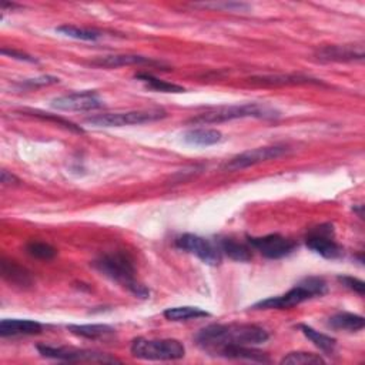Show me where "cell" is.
<instances>
[{
  "label": "cell",
  "mask_w": 365,
  "mask_h": 365,
  "mask_svg": "<svg viewBox=\"0 0 365 365\" xmlns=\"http://www.w3.org/2000/svg\"><path fill=\"white\" fill-rule=\"evenodd\" d=\"M324 358L320 357L318 354H313V352H302V351H297V352H290L287 354L283 359L281 364L283 365H314V364H324Z\"/></svg>",
  "instance_id": "cell-27"
},
{
  "label": "cell",
  "mask_w": 365,
  "mask_h": 365,
  "mask_svg": "<svg viewBox=\"0 0 365 365\" xmlns=\"http://www.w3.org/2000/svg\"><path fill=\"white\" fill-rule=\"evenodd\" d=\"M0 270H2V277L10 284H15L20 288H27L33 284V277L30 271H27L16 261L3 258L2 264H0Z\"/></svg>",
  "instance_id": "cell-16"
},
{
  "label": "cell",
  "mask_w": 365,
  "mask_h": 365,
  "mask_svg": "<svg viewBox=\"0 0 365 365\" xmlns=\"http://www.w3.org/2000/svg\"><path fill=\"white\" fill-rule=\"evenodd\" d=\"M306 242L310 250L328 260L340 258L344 253L343 247L334 240V228L331 224H321L313 228L309 233Z\"/></svg>",
  "instance_id": "cell-10"
},
{
  "label": "cell",
  "mask_w": 365,
  "mask_h": 365,
  "mask_svg": "<svg viewBox=\"0 0 365 365\" xmlns=\"http://www.w3.org/2000/svg\"><path fill=\"white\" fill-rule=\"evenodd\" d=\"M59 83L57 77L53 76H42L38 79H29L20 83L22 87H29V88H33V87H39V86H50V84H56Z\"/></svg>",
  "instance_id": "cell-32"
},
{
  "label": "cell",
  "mask_w": 365,
  "mask_h": 365,
  "mask_svg": "<svg viewBox=\"0 0 365 365\" xmlns=\"http://www.w3.org/2000/svg\"><path fill=\"white\" fill-rule=\"evenodd\" d=\"M26 251L29 256H32L39 260H52L56 257L57 251L54 247H52L47 242L42 241H32L26 246Z\"/></svg>",
  "instance_id": "cell-29"
},
{
  "label": "cell",
  "mask_w": 365,
  "mask_h": 365,
  "mask_svg": "<svg viewBox=\"0 0 365 365\" xmlns=\"http://www.w3.org/2000/svg\"><path fill=\"white\" fill-rule=\"evenodd\" d=\"M43 329L42 324L33 320H2L0 323V336L17 337V336H35Z\"/></svg>",
  "instance_id": "cell-14"
},
{
  "label": "cell",
  "mask_w": 365,
  "mask_h": 365,
  "mask_svg": "<svg viewBox=\"0 0 365 365\" xmlns=\"http://www.w3.org/2000/svg\"><path fill=\"white\" fill-rule=\"evenodd\" d=\"M327 293V283L320 277H307L295 284L288 293L277 297H270L256 302L254 310H287L300 306L301 302L321 297Z\"/></svg>",
  "instance_id": "cell-3"
},
{
  "label": "cell",
  "mask_w": 365,
  "mask_h": 365,
  "mask_svg": "<svg viewBox=\"0 0 365 365\" xmlns=\"http://www.w3.org/2000/svg\"><path fill=\"white\" fill-rule=\"evenodd\" d=\"M104 106L100 96L93 90L76 91L52 100V107L63 111H91Z\"/></svg>",
  "instance_id": "cell-12"
},
{
  "label": "cell",
  "mask_w": 365,
  "mask_h": 365,
  "mask_svg": "<svg viewBox=\"0 0 365 365\" xmlns=\"http://www.w3.org/2000/svg\"><path fill=\"white\" fill-rule=\"evenodd\" d=\"M290 148L287 146H267V147H258L249 151H244L235 157H233L230 162L226 163L224 169L228 171H238L242 169H247L264 162L276 160L284 155H287Z\"/></svg>",
  "instance_id": "cell-9"
},
{
  "label": "cell",
  "mask_w": 365,
  "mask_h": 365,
  "mask_svg": "<svg viewBox=\"0 0 365 365\" xmlns=\"http://www.w3.org/2000/svg\"><path fill=\"white\" fill-rule=\"evenodd\" d=\"M339 281L347 287L348 290L359 294V295H364L365 294V283L355 279V277H350V276H340L339 277Z\"/></svg>",
  "instance_id": "cell-31"
},
{
  "label": "cell",
  "mask_w": 365,
  "mask_h": 365,
  "mask_svg": "<svg viewBox=\"0 0 365 365\" xmlns=\"http://www.w3.org/2000/svg\"><path fill=\"white\" fill-rule=\"evenodd\" d=\"M93 267L109 280L120 284L139 298H148L150 290L136 280L132 260L123 253H110L93 261Z\"/></svg>",
  "instance_id": "cell-2"
},
{
  "label": "cell",
  "mask_w": 365,
  "mask_h": 365,
  "mask_svg": "<svg viewBox=\"0 0 365 365\" xmlns=\"http://www.w3.org/2000/svg\"><path fill=\"white\" fill-rule=\"evenodd\" d=\"M203 8H211V9H224L228 12H246L250 9V5L246 3H238V2H223V3H203L200 5Z\"/></svg>",
  "instance_id": "cell-30"
},
{
  "label": "cell",
  "mask_w": 365,
  "mask_h": 365,
  "mask_svg": "<svg viewBox=\"0 0 365 365\" xmlns=\"http://www.w3.org/2000/svg\"><path fill=\"white\" fill-rule=\"evenodd\" d=\"M22 113L24 114H29V116H33V117H38V118H42V120H49V121H53V123H57L59 126H63L65 129L73 132V133H77V134H81L84 133V130L80 127V126H76L75 123H72V121L63 118V117H59L56 114H50V113H45V111H40V110H23Z\"/></svg>",
  "instance_id": "cell-28"
},
{
  "label": "cell",
  "mask_w": 365,
  "mask_h": 365,
  "mask_svg": "<svg viewBox=\"0 0 365 365\" xmlns=\"http://www.w3.org/2000/svg\"><path fill=\"white\" fill-rule=\"evenodd\" d=\"M0 180H2L5 186H16L20 182V180L15 174L9 173L8 170H2V174H0Z\"/></svg>",
  "instance_id": "cell-34"
},
{
  "label": "cell",
  "mask_w": 365,
  "mask_h": 365,
  "mask_svg": "<svg viewBox=\"0 0 365 365\" xmlns=\"http://www.w3.org/2000/svg\"><path fill=\"white\" fill-rule=\"evenodd\" d=\"M176 246L182 251L196 256L207 265H219L223 260L217 241H211L196 234H182L177 237Z\"/></svg>",
  "instance_id": "cell-7"
},
{
  "label": "cell",
  "mask_w": 365,
  "mask_h": 365,
  "mask_svg": "<svg viewBox=\"0 0 365 365\" xmlns=\"http://www.w3.org/2000/svg\"><path fill=\"white\" fill-rule=\"evenodd\" d=\"M95 66L99 68H109V69H116L121 66H134V65H148V66H159V62H155L148 57L144 56H137V54H113V56H106L100 57L93 62Z\"/></svg>",
  "instance_id": "cell-15"
},
{
  "label": "cell",
  "mask_w": 365,
  "mask_h": 365,
  "mask_svg": "<svg viewBox=\"0 0 365 365\" xmlns=\"http://www.w3.org/2000/svg\"><path fill=\"white\" fill-rule=\"evenodd\" d=\"M328 325L334 329H343V331H350L355 332L364 328L365 320L364 317L352 313H339L336 316H332L328 320Z\"/></svg>",
  "instance_id": "cell-23"
},
{
  "label": "cell",
  "mask_w": 365,
  "mask_h": 365,
  "mask_svg": "<svg viewBox=\"0 0 365 365\" xmlns=\"http://www.w3.org/2000/svg\"><path fill=\"white\" fill-rule=\"evenodd\" d=\"M68 329L77 337L87 339V340H100L110 337L114 334V329L106 324H72L68 325Z\"/></svg>",
  "instance_id": "cell-19"
},
{
  "label": "cell",
  "mask_w": 365,
  "mask_h": 365,
  "mask_svg": "<svg viewBox=\"0 0 365 365\" xmlns=\"http://www.w3.org/2000/svg\"><path fill=\"white\" fill-rule=\"evenodd\" d=\"M298 328L301 329L304 336H306L317 348H320L327 355H331L334 351H336L337 341L331 339L329 336H325V334H323V332H320V331H317L313 327L306 325V324H300Z\"/></svg>",
  "instance_id": "cell-22"
},
{
  "label": "cell",
  "mask_w": 365,
  "mask_h": 365,
  "mask_svg": "<svg viewBox=\"0 0 365 365\" xmlns=\"http://www.w3.org/2000/svg\"><path fill=\"white\" fill-rule=\"evenodd\" d=\"M216 357L227 358V359H244L253 362H270V358L265 352L251 348L250 345H233L222 348Z\"/></svg>",
  "instance_id": "cell-17"
},
{
  "label": "cell",
  "mask_w": 365,
  "mask_h": 365,
  "mask_svg": "<svg viewBox=\"0 0 365 365\" xmlns=\"http://www.w3.org/2000/svg\"><path fill=\"white\" fill-rule=\"evenodd\" d=\"M182 140H185L189 144H193V146L207 147V146L220 143L223 140V134L216 129L199 127V129H192V130L186 132L185 136H182Z\"/></svg>",
  "instance_id": "cell-20"
},
{
  "label": "cell",
  "mask_w": 365,
  "mask_h": 365,
  "mask_svg": "<svg viewBox=\"0 0 365 365\" xmlns=\"http://www.w3.org/2000/svg\"><path fill=\"white\" fill-rule=\"evenodd\" d=\"M167 116L163 109H147V110H134L126 113H110V114H98L86 118V123L93 125L96 127H123L132 125H144L151 121L162 120Z\"/></svg>",
  "instance_id": "cell-6"
},
{
  "label": "cell",
  "mask_w": 365,
  "mask_h": 365,
  "mask_svg": "<svg viewBox=\"0 0 365 365\" xmlns=\"http://www.w3.org/2000/svg\"><path fill=\"white\" fill-rule=\"evenodd\" d=\"M56 32L60 35L76 39V40H84V42H96L99 40L103 35L98 30L93 29H84V27H77L73 24H62L56 27Z\"/></svg>",
  "instance_id": "cell-24"
},
{
  "label": "cell",
  "mask_w": 365,
  "mask_h": 365,
  "mask_svg": "<svg viewBox=\"0 0 365 365\" xmlns=\"http://www.w3.org/2000/svg\"><path fill=\"white\" fill-rule=\"evenodd\" d=\"M38 351L42 357L66 361V362H100V364H114L120 362L117 358L90 350H77L68 347H52V345H38Z\"/></svg>",
  "instance_id": "cell-8"
},
{
  "label": "cell",
  "mask_w": 365,
  "mask_h": 365,
  "mask_svg": "<svg viewBox=\"0 0 365 365\" xmlns=\"http://www.w3.org/2000/svg\"><path fill=\"white\" fill-rule=\"evenodd\" d=\"M130 351L133 357L144 361H176L186 355V348L178 340L136 339Z\"/></svg>",
  "instance_id": "cell-5"
},
{
  "label": "cell",
  "mask_w": 365,
  "mask_h": 365,
  "mask_svg": "<svg viewBox=\"0 0 365 365\" xmlns=\"http://www.w3.org/2000/svg\"><path fill=\"white\" fill-rule=\"evenodd\" d=\"M2 54L3 56H10L13 59H17V60H22V62H29V63H38V59L29 56L26 53H22V52H17L15 49H2Z\"/></svg>",
  "instance_id": "cell-33"
},
{
  "label": "cell",
  "mask_w": 365,
  "mask_h": 365,
  "mask_svg": "<svg viewBox=\"0 0 365 365\" xmlns=\"http://www.w3.org/2000/svg\"><path fill=\"white\" fill-rule=\"evenodd\" d=\"M253 83H260L264 86H284V84H309V83H316L318 84L320 81L313 80L306 76L300 75H270V76H258L251 79Z\"/></svg>",
  "instance_id": "cell-21"
},
{
  "label": "cell",
  "mask_w": 365,
  "mask_h": 365,
  "mask_svg": "<svg viewBox=\"0 0 365 365\" xmlns=\"http://www.w3.org/2000/svg\"><path fill=\"white\" fill-rule=\"evenodd\" d=\"M316 57L320 62H355V60H364V47L355 45H332L324 46L316 52Z\"/></svg>",
  "instance_id": "cell-13"
},
{
  "label": "cell",
  "mask_w": 365,
  "mask_h": 365,
  "mask_svg": "<svg viewBox=\"0 0 365 365\" xmlns=\"http://www.w3.org/2000/svg\"><path fill=\"white\" fill-rule=\"evenodd\" d=\"M276 118L279 117V111L268 106L257 104V103H247V104H234V106H220L216 109L207 110L204 113L192 117L189 123L192 125H220L226 121L237 120V118Z\"/></svg>",
  "instance_id": "cell-4"
},
{
  "label": "cell",
  "mask_w": 365,
  "mask_h": 365,
  "mask_svg": "<svg viewBox=\"0 0 365 365\" xmlns=\"http://www.w3.org/2000/svg\"><path fill=\"white\" fill-rule=\"evenodd\" d=\"M270 339V334L254 324H211L203 328L196 343L210 355H215L224 347L258 345Z\"/></svg>",
  "instance_id": "cell-1"
},
{
  "label": "cell",
  "mask_w": 365,
  "mask_h": 365,
  "mask_svg": "<svg viewBox=\"0 0 365 365\" xmlns=\"http://www.w3.org/2000/svg\"><path fill=\"white\" fill-rule=\"evenodd\" d=\"M219 249L222 254L227 256L228 258L238 261V263H247L251 260L253 254L249 246H246L244 242L235 241L233 238H219L217 240Z\"/></svg>",
  "instance_id": "cell-18"
},
{
  "label": "cell",
  "mask_w": 365,
  "mask_h": 365,
  "mask_svg": "<svg viewBox=\"0 0 365 365\" xmlns=\"http://www.w3.org/2000/svg\"><path fill=\"white\" fill-rule=\"evenodd\" d=\"M249 244L260 251L261 256L270 260H279L290 256L297 244L287 237L280 234H268L264 237H249Z\"/></svg>",
  "instance_id": "cell-11"
},
{
  "label": "cell",
  "mask_w": 365,
  "mask_h": 365,
  "mask_svg": "<svg viewBox=\"0 0 365 365\" xmlns=\"http://www.w3.org/2000/svg\"><path fill=\"white\" fill-rule=\"evenodd\" d=\"M136 79L143 81L148 88L162 91V93H182V91H185V87L160 80V79L151 76L148 73H139V75H136Z\"/></svg>",
  "instance_id": "cell-26"
},
{
  "label": "cell",
  "mask_w": 365,
  "mask_h": 365,
  "mask_svg": "<svg viewBox=\"0 0 365 365\" xmlns=\"http://www.w3.org/2000/svg\"><path fill=\"white\" fill-rule=\"evenodd\" d=\"M163 316L169 321L180 323V321H190V320H197V318H204L210 317V314L199 307H173L169 309L163 313Z\"/></svg>",
  "instance_id": "cell-25"
}]
</instances>
